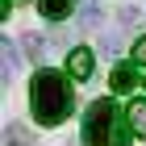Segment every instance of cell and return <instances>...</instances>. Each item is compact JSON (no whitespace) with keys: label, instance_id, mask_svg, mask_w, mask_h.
Segmentation results:
<instances>
[{"label":"cell","instance_id":"1","mask_svg":"<svg viewBox=\"0 0 146 146\" xmlns=\"http://www.w3.org/2000/svg\"><path fill=\"white\" fill-rule=\"evenodd\" d=\"M29 104H34V121L38 125H58V121H67L71 109H75V92H71L63 71L42 67L34 75V88H29Z\"/></svg>","mask_w":146,"mask_h":146},{"label":"cell","instance_id":"2","mask_svg":"<svg viewBox=\"0 0 146 146\" xmlns=\"http://www.w3.org/2000/svg\"><path fill=\"white\" fill-rule=\"evenodd\" d=\"M84 146H113V100H92L84 113Z\"/></svg>","mask_w":146,"mask_h":146},{"label":"cell","instance_id":"6","mask_svg":"<svg viewBox=\"0 0 146 146\" xmlns=\"http://www.w3.org/2000/svg\"><path fill=\"white\" fill-rule=\"evenodd\" d=\"M71 9H75V0H38V13L46 21H63V17H71Z\"/></svg>","mask_w":146,"mask_h":146},{"label":"cell","instance_id":"9","mask_svg":"<svg viewBox=\"0 0 146 146\" xmlns=\"http://www.w3.org/2000/svg\"><path fill=\"white\" fill-rule=\"evenodd\" d=\"M29 138H25V129L21 125H9V134H4V146H25Z\"/></svg>","mask_w":146,"mask_h":146},{"label":"cell","instance_id":"5","mask_svg":"<svg viewBox=\"0 0 146 146\" xmlns=\"http://www.w3.org/2000/svg\"><path fill=\"white\" fill-rule=\"evenodd\" d=\"M109 84H113V92H134V84H138L134 63H117V67H113V75H109Z\"/></svg>","mask_w":146,"mask_h":146},{"label":"cell","instance_id":"7","mask_svg":"<svg viewBox=\"0 0 146 146\" xmlns=\"http://www.w3.org/2000/svg\"><path fill=\"white\" fill-rule=\"evenodd\" d=\"M21 42H25V54H29V58H34V63H38V58H42V50H46V42H42V34H25Z\"/></svg>","mask_w":146,"mask_h":146},{"label":"cell","instance_id":"10","mask_svg":"<svg viewBox=\"0 0 146 146\" xmlns=\"http://www.w3.org/2000/svg\"><path fill=\"white\" fill-rule=\"evenodd\" d=\"M84 25H88V29L96 25V0H84Z\"/></svg>","mask_w":146,"mask_h":146},{"label":"cell","instance_id":"4","mask_svg":"<svg viewBox=\"0 0 146 146\" xmlns=\"http://www.w3.org/2000/svg\"><path fill=\"white\" fill-rule=\"evenodd\" d=\"M125 125H129V138H146V96H134V100H129Z\"/></svg>","mask_w":146,"mask_h":146},{"label":"cell","instance_id":"12","mask_svg":"<svg viewBox=\"0 0 146 146\" xmlns=\"http://www.w3.org/2000/svg\"><path fill=\"white\" fill-rule=\"evenodd\" d=\"M142 84H146V79H142Z\"/></svg>","mask_w":146,"mask_h":146},{"label":"cell","instance_id":"3","mask_svg":"<svg viewBox=\"0 0 146 146\" xmlns=\"http://www.w3.org/2000/svg\"><path fill=\"white\" fill-rule=\"evenodd\" d=\"M92 67H96V58H92L88 46H75V50L67 54V71H71V79H92Z\"/></svg>","mask_w":146,"mask_h":146},{"label":"cell","instance_id":"11","mask_svg":"<svg viewBox=\"0 0 146 146\" xmlns=\"http://www.w3.org/2000/svg\"><path fill=\"white\" fill-rule=\"evenodd\" d=\"M134 63H142V67H146V38H138V42H134Z\"/></svg>","mask_w":146,"mask_h":146},{"label":"cell","instance_id":"8","mask_svg":"<svg viewBox=\"0 0 146 146\" xmlns=\"http://www.w3.org/2000/svg\"><path fill=\"white\" fill-rule=\"evenodd\" d=\"M0 50H4V75H13V71H17V50H13V38H4V42H0Z\"/></svg>","mask_w":146,"mask_h":146}]
</instances>
